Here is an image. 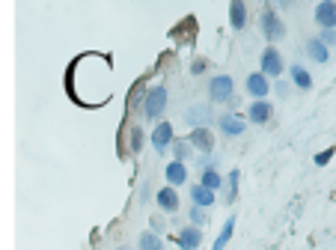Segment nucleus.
Masks as SVG:
<instances>
[{
  "mask_svg": "<svg viewBox=\"0 0 336 250\" xmlns=\"http://www.w3.org/2000/svg\"><path fill=\"white\" fill-rule=\"evenodd\" d=\"M68 95L83 107H101L113 95V69L90 75V54L77 57L68 69Z\"/></svg>",
  "mask_w": 336,
  "mask_h": 250,
  "instance_id": "nucleus-1",
  "label": "nucleus"
},
{
  "mask_svg": "<svg viewBox=\"0 0 336 250\" xmlns=\"http://www.w3.org/2000/svg\"><path fill=\"white\" fill-rule=\"evenodd\" d=\"M164 107H167V90H164V87H152L149 93L143 95L140 110H143L146 119H158V116L164 113Z\"/></svg>",
  "mask_w": 336,
  "mask_h": 250,
  "instance_id": "nucleus-2",
  "label": "nucleus"
},
{
  "mask_svg": "<svg viewBox=\"0 0 336 250\" xmlns=\"http://www.w3.org/2000/svg\"><path fill=\"white\" fill-rule=\"evenodd\" d=\"M259 24H262V33H265V39H268V42H277V39H283V36H286V24H283V18L274 12V6H265V9H262Z\"/></svg>",
  "mask_w": 336,
  "mask_h": 250,
  "instance_id": "nucleus-3",
  "label": "nucleus"
},
{
  "mask_svg": "<svg viewBox=\"0 0 336 250\" xmlns=\"http://www.w3.org/2000/svg\"><path fill=\"white\" fill-rule=\"evenodd\" d=\"M232 93H235V84H232L229 75H217V78H211V84H208L211 101H229Z\"/></svg>",
  "mask_w": 336,
  "mask_h": 250,
  "instance_id": "nucleus-4",
  "label": "nucleus"
},
{
  "mask_svg": "<svg viewBox=\"0 0 336 250\" xmlns=\"http://www.w3.org/2000/svg\"><path fill=\"white\" fill-rule=\"evenodd\" d=\"M315 24L321 30H336V3L333 0H321L315 6Z\"/></svg>",
  "mask_w": 336,
  "mask_h": 250,
  "instance_id": "nucleus-5",
  "label": "nucleus"
},
{
  "mask_svg": "<svg viewBox=\"0 0 336 250\" xmlns=\"http://www.w3.org/2000/svg\"><path fill=\"white\" fill-rule=\"evenodd\" d=\"M283 57H280V51L277 48H265L262 51V75L265 78H280L283 75Z\"/></svg>",
  "mask_w": 336,
  "mask_h": 250,
  "instance_id": "nucleus-6",
  "label": "nucleus"
},
{
  "mask_svg": "<svg viewBox=\"0 0 336 250\" xmlns=\"http://www.w3.org/2000/svg\"><path fill=\"white\" fill-rule=\"evenodd\" d=\"M217 128H220L226 137H238V134H244V128H247V119H244L241 113H223V116L217 119Z\"/></svg>",
  "mask_w": 336,
  "mask_h": 250,
  "instance_id": "nucleus-7",
  "label": "nucleus"
},
{
  "mask_svg": "<svg viewBox=\"0 0 336 250\" xmlns=\"http://www.w3.org/2000/svg\"><path fill=\"white\" fill-rule=\"evenodd\" d=\"M173 140H176L173 125H170V122H158V125H155V131H152V146H155V152H161V155H164Z\"/></svg>",
  "mask_w": 336,
  "mask_h": 250,
  "instance_id": "nucleus-8",
  "label": "nucleus"
},
{
  "mask_svg": "<svg viewBox=\"0 0 336 250\" xmlns=\"http://www.w3.org/2000/svg\"><path fill=\"white\" fill-rule=\"evenodd\" d=\"M247 93L253 95V101H265V95L271 93V84L262 72H253L247 75Z\"/></svg>",
  "mask_w": 336,
  "mask_h": 250,
  "instance_id": "nucleus-9",
  "label": "nucleus"
},
{
  "mask_svg": "<svg viewBox=\"0 0 336 250\" xmlns=\"http://www.w3.org/2000/svg\"><path fill=\"white\" fill-rule=\"evenodd\" d=\"M188 143H191V149H200V152H205V155L214 149V137H211L208 128H194V131L188 134Z\"/></svg>",
  "mask_w": 336,
  "mask_h": 250,
  "instance_id": "nucleus-10",
  "label": "nucleus"
},
{
  "mask_svg": "<svg viewBox=\"0 0 336 250\" xmlns=\"http://www.w3.org/2000/svg\"><path fill=\"white\" fill-rule=\"evenodd\" d=\"M176 244H179L182 250H200V244H202V229H200V226H185V229L179 232Z\"/></svg>",
  "mask_w": 336,
  "mask_h": 250,
  "instance_id": "nucleus-11",
  "label": "nucleus"
},
{
  "mask_svg": "<svg viewBox=\"0 0 336 250\" xmlns=\"http://www.w3.org/2000/svg\"><path fill=\"white\" fill-rule=\"evenodd\" d=\"M271 113H274V107L268 104V98H265V101H253V104L247 107V119L256 122V125H265L271 119Z\"/></svg>",
  "mask_w": 336,
  "mask_h": 250,
  "instance_id": "nucleus-12",
  "label": "nucleus"
},
{
  "mask_svg": "<svg viewBox=\"0 0 336 250\" xmlns=\"http://www.w3.org/2000/svg\"><path fill=\"white\" fill-rule=\"evenodd\" d=\"M164 176H167V185L170 188L185 185V182H188V167H185L182 161H170L167 170H164Z\"/></svg>",
  "mask_w": 336,
  "mask_h": 250,
  "instance_id": "nucleus-13",
  "label": "nucleus"
},
{
  "mask_svg": "<svg viewBox=\"0 0 336 250\" xmlns=\"http://www.w3.org/2000/svg\"><path fill=\"white\" fill-rule=\"evenodd\" d=\"M155 200H158L161 212H170V215H173V212H179V194H176V191H173L170 185L161 188V191L155 194Z\"/></svg>",
  "mask_w": 336,
  "mask_h": 250,
  "instance_id": "nucleus-14",
  "label": "nucleus"
},
{
  "mask_svg": "<svg viewBox=\"0 0 336 250\" xmlns=\"http://www.w3.org/2000/svg\"><path fill=\"white\" fill-rule=\"evenodd\" d=\"M191 200H194V206H197V209H208V206H214L217 194H211L208 188H202V185H194V188H191Z\"/></svg>",
  "mask_w": 336,
  "mask_h": 250,
  "instance_id": "nucleus-15",
  "label": "nucleus"
},
{
  "mask_svg": "<svg viewBox=\"0 0 336 250\" xmlns=\"http://www.w3.org/2000/svg\"><path fill=\"white\" fill-rule=\"evenodd\" d=\"M229 24H232L235 30H244V24H247V6H244L241 0H232V3H229Z\"/></svg>",
  "mask_w": 336,
  "mask_h": 250,
  "instance_id": "nucleus-16",
  "label": "nucleus"
},
{
  "mask_svg": "<svg viewBox=\"0 0 336 250\" xmlns=\"http://www.w3.org/2000/svg\"><path fill=\"white\" fill-rule=\"evenodd\" d=\"M289 75H292V81H295V87H298V90H312V75L303 69L301 62H295V66L289 69Z\"/></svg>",
  "mask_w": 336,
  "mask_h": 250,
  "instance_id": "nucleus-17",
  "label": "nucleus"
},
{
  "mask_svg": "<svg viewBox=\"0 0 336 250\" xmlns=\"http://www.w3.org/2000/svg\"><path fill=\"white\" fill-rule=\"evenodd\" d=\"M200 185H202V188H208L211 194H217V191L223 188V176H220V173H217L214 167H205V170H202V179H200Z\"/></svg>",
  "mask_w": 336,
  "mask_h": 250,
  "instance_id": "nucleus-18",
  "label": "nucleus"
},
{
  "mask_svg": "<svg viewBox=\"0 0 336 250\" xmlns=\"http://www.w3.org/2000/svg\"><path fill=\"white\" fill-rule=\"evenodd\" d=\"M306 54H309V60H315V62H327L330 60L327 45H321L318 39H309V42H306Z\"/></svg>",
  "mask_w": 336,
  "mask_h": 250,
  "instance_id": "nucleus-19",
  "label": "nucleus"
},
{
  "mask_svg": "<svg viewBox=\"0 0 336 250\" xmlns=\"http://www.w3.org/2000/svg\"><path fill=\"white\" fill-rule=\"evenodd\" d=\"M232 232H235V218L229 215L226 218V223H223V229H220V235L214 238V244H211V250H223L226 244H229V238H232Z\"/></svg>",
  "mask_w": 336,
  "mask_h": 250,
  "instance_id": "nucleus-20",
  "label": "nucleus"
},
{
  "mask_svg": "<svg viewBox=\"0 0 336 250\" xmlns=\"http://www.w3.org/2000/svg\"><path fill=\"white\" fill-rule=\"evenodd\" d=\"M137 247L140 250H164V241L158 238V232H143L140 241H137Z\"/></svg>",
  "mask_w": 336,
  "mask_h": 250,
  "instance_id": "nucleus-21",
  "label": "nucleus"
},
{
  "mask_svg": "<svg viewBox=\"0 0 336 250\" xmlns=\"http://www.w3.org/2000/svg\"><path fill=\"white\" fill-rule=\"evenodd\" d=\"M188 122H191V128H205V122H208V107L188 110Z\"/></svg>",
  "mask_w": 336,
  "mask_h": 250,
  "instance_id": "nucleus-22",
  "label": "nucleus"
},
{
  "mask_svg": "<svg viewBox=\"0 0 336 250\" xmlns=\"http://www.w3.org/2000/svg\"><path fill=\"white\" fill-rule=\"evenodd\" d=\"M170 149H173V155H176L173 161H182V164H185V158H188L191 152H194L188 140H173V143H170Z\"/></svg>",
  "mask_w": 336,
  "mask_h": 250,
  "instance_id": "nucleus-23",
  "label": "nucleus"
},
{
  "mask_svg": "<svg viewBox=\"0 0 336 250\" xmlns=\"http://www.w3.org/2000/svg\"><path fill=\"white\" fill-rule=\"evenodd\" d=\"M235 191H238V170H232V173L226 176V203L235 200Z\"/></svg>",
  "mask_w": 336,
  "mask_h": 250,
  "instance_id": "nucleus-24",
  "label": "nucleus"
},
{
  "mask_svg": "<svg viewBox=\"0 0 336 250\" xmlns=\"http://www.w3.org/2000/svg\"><path fill=\"white\" fill-rule=\"evenodd\" d=\"M205 220H208L205 209H197V206H194V209H191V226H202Z\"/></svg>",
  "mask_w": 336,
  "mask_h": 250,
  "instance_id": "nucleus-25",
  "label": "nucleus"
},
{
  "mask_svg": "<svg viewBox=\"0 0 336 250\" xmlns=\"http://www.w3.org/2000/svg\"><path fill=\"white\" fill-rule=\"evenodd\" d=\"M143 149V128H131V152Z\"/></svg>",
  "mask_w": 336,
  "mask_h": 250,
  "instance_id": "nucleus-26",
  "label": "nucleus"
},
{
  "mask_svg": "<svg viewBox=\"0 0 336 250\" xmlns=\"http://www.w3.org/2000/svg\"><path fill=\"white\" fill-rule=\"evenodd\" d=\"M336 155V149L333 146H330V149H324V152H318V155H315V164H318V167H324V164H330V158Z\"/></svg>",
  "mask_w": 336,
  "mask_h": 250,
  "instance_id": "nucleus-27",
  "label": "nucleus"
},
{
  "mask_svg": "<svg viewBox=\"0 0 336 250\" xmlns=\"http://www.w3.org/2000/svg\"><path fill=\"white\" fill-rule=\"evenodd\" d=\"M318 42H321V45H336V30H321Z\"/></svg>",
  "mask_w": 336,
  "mask_h": 250,
  "instance_id": "nucleus-28",
  "label": "nucleus"
},
{
  "mask_svg": "<svg viewBox=\"0 0 336 250\" xmlns=\"http://www.w3.org/2000/svg\"><path fill=\"white\" fill-rule=\"evenodd\" d=\"M191 69H194V75H202V72H205V60H194Z\"/></svg>",
  "mask_w": 336,
  "mask_h": 250,
  "instance_id": "nucleus-29",
  "label": "nucleus"
},
{
  "mask_svg": "<svg viewBox=\"0 0 336 250\" xmlns=\"http://www.w3.org/2000/svg\"><path fill=\"white\" fill-rule=\"evenodd\" d=\"M122 250H125V247H122Z\"/></svg>",
  "mask_w": 336,
  "mask_h": 250,
  "instance_id": "nucleus-30",
  "label": "nucleus"
}]
</instances>
